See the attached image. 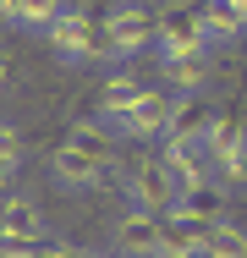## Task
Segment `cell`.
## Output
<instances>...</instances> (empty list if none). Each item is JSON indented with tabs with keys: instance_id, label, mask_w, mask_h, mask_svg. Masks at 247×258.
<instances>
[{
	"instance_id": "5bb4252c",
	"label": "cell",
	"mask_w": 247,
	"mask_h": 258,
	"mask_svg": "<svg viewBox=\"0 0 247 258\" xmlns=\"http://www.w3.org/2000/svg\"><path fill=\"white\" fill-rule=\"evenodd\" d=\"M159 77H165L176 94H203V83H209V50L165 55V60H159Z\"/></svg>"
},
{
	"instance_id": "9c48e42d",
	"label": "cell",
	"mask_w": 247,
	"mask_h": 258,
	"mask_svg": "<svg viewBox=\"0 0 247 258\" xmlns=\"http://www.w3.org/2000/svg\"><path fill=\"white\" fill-rule=\"evenodd\" d=\"M154 88H148L143 77H132V72H115L110 83H104V94H99V115H104V126H115L121 115H132L138 104L148 99Z\"/></svg>"
},
{
	"instance_id": "6da1fadb",
	"label": "cell",
	"mask_w": 247,
	"mask_h": 258,
	"mask_svg": "<svg viewBox=\"0 0 247 258\" xmlns=\"http://www.w3.org/2000/svg\"><path fill=\"white\" fill-rule=\"evenodd\" d=\"M193 50H214L209 28H203V0H170L159 11V39H154V60L165 55H193Z\"/></svg>"
},
{
	"instance_id": "8992f818",
	"label": "cell",
	"mask_w": 247,
	"mask_h": 258,
	"mask_svg": "<svg viewBox=\"0 0 247 258\" xmlns=\"http://www.w3.org/2000/svg\"><path fill=\"white\" fill-rule=\"evenodd\" d=\"M225 209H231V187H225L220 176H203V181H193V187H181V198H176L170 214L198 220V225H220Z\"/></svg>"
},
{
	"instance_id": "d6986e66",
	"label": "cell",
	"mask_w": 247,
	"mask_h": 258,
	"mask_svg": "<svg viewBox=\"0 0 247 258\" xmlns=\"http://www.w3.org/2000/svg\"><path fill=\"white\" fill-rule=\"evenodd\" d=\"M60 17H66V0H22V28L33 33H49Z\"/></svg>"
},
{
	"instance_id": "9a60e30c",
	"label": "cell",
	"mask_w": 247,
	"mask_h": 258,
	"mask_svg": "<svg viewBox=\"0 0 247 258\" xmlns=\"http://www.w3.org/2000/svg\"><path fill=\"white\" fill-rule=\"evenodd\" d=\"M49 165H55V181H60V187H99V181L110 176L99 159H88L83 149H72V143H60Z\"/></svg>"
},
{
	"instance_id": "603a6c76",
	"label": "cell",
	"mask_w": 247,
	"mask_h": 258,
	"mask_svg": "<svg viewBox=\"0 0 247 258\" xmlns=\"http://www.w3.org/2000/svg\"><path fill=\"white\" fill-rule=\"evenodd\" d=\"M236 6H242V22H247V0H236Z\"/></svg>"
},
{
	"instance_id": "3957f363",
	"label": "cell",
	"mask_w": 247,
	"mask_h": 258,
	"mask_svg": "<svg viewBox=\"0 0 247 258\" xmlns=\"http://www.w3.org/2000/svg\"><path fill=\"white\" fill-rule=\"evenodd\" d=\"M104 22H110V60H132V55L154 50V39H159V11H148L138 0L115 6Z\"/></svg>"
},
{
	"instance_id": "277c9868",
	"label": "cell",
	"mask_w": 247,
	"mask_h": 258,
	"mask_svg": "<svg viewBox=\"0 0 247 258\" xmlns=\"http://www.w3.org/2000/svg\"><path fill=\"white\" fill-rule=\"evenodd\" d=\"M209 165L225 187H242L247 181V121L236 115H220L214 132H209Z\"/></svg>"
},
{
	"instance_id": "cb8c5ba5",
	"label": "cell",
	"mask_w": 247,
	"mask_h": 258,
	"mask_svg": "<svg viewBox=\"0 0 247 258\" xmlns=\"http://www.w3.org/2000/svg\"><path fill=\"white\" fill-rule=\"evenodd\" d=\"M143 258H165V253H143Z\"/></svg>"
},
{
	"instance_id": "ac0fdd59",
	"label": "cell",
	"mask_w": 247,
	"mask_h": 258,
	"mask_svg": "<svg viewBox=\"0 0 247 258\" xmlns=\"http://www.w3.org/2000/svg\"><path fill=\"white\" fill-rule=\"evenodd\" d=\"M203 258H247V231H242V225H231V220L209 225V242H203Z\"/></svg>"
},
{
	"instance_id": "30bf717a",
	"label": "cell",
	"mask_w": 247,
	"mask_h": 258,
	"mask_svg": "<svg viewBox=\"0 0 247 258\" xmlns=\"http://www.w3.org/2000/svg\"><path fill=\"white\" fill-rule=\"evenodd\" d=\"M170 110H176V99L170 94H148L132 115H121L110 132H121V138H165V126H170Z\"/></svg>"
},
{
	"instance_id": "5b68a950",
	"label": "cell",
	"mask_w": 247,
	"mask_h": 258,
	"mask_svg": "<svg viewBox=\"0 0 247 258\" xmlns=\"http://www.w3.org/2000/svg\"><path fill=\"white\" fill-rule=\"evenodd\" d=\"M127 192H132V209H148V214H170L176 198H181V181L159 165V159H148L132 170V181H127Z\"/></svg>"
},
{
	"instance_id": "e0dca14e",
	"label": "cell",
	"mask_w": 247,
	"mask_h": 258,
	"mask_svg": "<svg viewBox=\"0 0 247 258\" xmlns=\"http://www.w3.org/2000/svg\"><path fill=\"white\" fill-rule=\"evenodd\" d=\"M66 143H72V149H83L88 159H99L104 170L115 165V154H110V126H104V121H72Z\"/></svg>"
},
{
	"instance_id": "ffe728a7",
	"label": "cell",
	"mask_w": 247,
	"mask_h": 258,
	"mask_svg": "<svg viewBox=\"0 0 247 258\" xmlns=\"http://www.w3.org/2000/svg\"><path fill=\"white\" fill-rule=\"evenodd\" d=\"M17 170H22V132L6 126L0 132V176H17Z\"/></svg>"
},
{
	"instance_id": "4fadbf2b",
	"label": "cell",
	"mask_w": 247,
	"mask_h": 258,
	"mask_svg": "<svg viewBox=\"0 0 247 258\" xmlns=\"http://www.w3.org/2000/svg\"><path fill=\"white\" fill-rule=\"evenodd\" d=\"M0 231H6V242H22V247H44V220H39V209L28 204V198H6L0 204Z\"/></svg>"
},
{
	"instance_id": "52a82bcc",
	"label": "cell",
	"mask_w": 247,
	"mask_h": 258,
	"mask_svg": "<svg viewBox=\"0 0 247 258\" xmlns=\"http://www.w3.org/2000/svg\"><path fill=\"white\" fill-rule=\"evenodd\" d=\"M159 165H165L181 187L214 176V165H209V143H203V138H159Z\"/></svg>"
},
{
	"instance_id": "44dd1931",
	"label": "cell",
	"mask_w": 247,
	"mask_h": 258,
	"mask_svg": "<svg viewBox=\"0 0 247 258\" xmlns=\"http://www.w3.org/2000/svg\"><path fill=\"white\" fill-rule=\"evenodd\" d=\"M44 258H94L88 247H72V242H55V247H44Z\"/></svg>"
},
{
	"instance_id": "8fae6325",
	"label": "cell",
	"mask_w": 247,
	"mask_h": 258,
	"mask_svg": "<svg viewBox=\"0 0 247 258\" xmlns=\"http://www.w3.org/2000/svg\"><path fill=\"white\" fill-rule=\"evenodd\" d=\"M203 242H209V225L181 220V214H159V253L165 258H203Z\"/></svg>"
},
{
	"instance_id": "7402d4cb",
	"label": "cell",
	"mask_w": 247,
	"mask_h": 258,
	"mask_svg": "<svg viewBox=\"0 0 247 258\" xmlns=\"http://www.w3.org/2000/svg\"><path fill=\"white\" fill-rule=\"evenodd\" d=\"M0 11H6V22H11V28H22V0H0Z\"/></svg>"
},
{
	"instance_id": "ba28073f",
	"label": "cell",
	"mask_w": 247,
	"mask_h": 258,
	"mask_svg": "<svg viewBox=\"0 0 247 258\" xmlns=\"http://www.w3.org/2000/svg\"><path fill=\"white\" fill-rule=\"evenodd\" d=\"M110 247L121 258H143V253H159V214L148 209H127L110 231Z\"/></svg>"
},
{
	"instance_id": "7c38bea8",
	"label": "cell",
	"mask_w": 247,
	"mask_h": 258,
	"mask_svg": "<svg viewBox=\"0 0 247 258\" xmlns=\"http://www.w3.org/2000/svg\"><path fill=\"white\" fill-rule=\"evenodd\" d=\"M214 121H220V110H214V104H203L198 94H176V110H170L165 138H203V143H209Z\"/></svg>"
},
{
	"instance_id": "7a4b0ae2",
	"label": "cell",
	"mask_w": 247,
	"mask_h": 258,
	"mask_svg": "<svg viewBox=\"0 0 247 258\" xmlns=\"http://www.w3.org/2000/svg\"><path fill=\"white\" fill-rule=\"evenodd\" d=\"M44 39L60 60H110V22L83 17V11H66Z\"/></svg>"
},
{
	"instance_id": "2e32d148",
	"label": "cell",
	"mask_w": 247,
	"mask_h": 258,
	"mask_svg": "<svg viewBox=\"0 0 247 258\" xmlns=\"http://www.w3.org/2000/svg\"><path fill=\"white\" fill-rule=\"evenodd\" d=\"M203 28H209L214 44H236V39L247 33L242 6H236V0H203Z\"/></svg>"
}]
</instances>
